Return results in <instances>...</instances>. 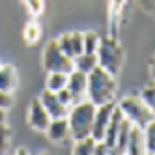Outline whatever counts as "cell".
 I'll return each mask as SVG.
<instances>
[{"label": "cell", "mask_w": 155, "mask_h": 155, "mask_svg": "<svg viewBox=\"0 0 155 155\" xmlns=\"http://www.w3.org/2000/svg\"><path fill=\"white\" fill-rule=\"evenodd\" d=\"M116 77L97 65L94 71L88 73V90H86V99L99 107L105 103H112L116 97Z\"/></svg>", "instance_id": "1"}, {"label": "cell", "mask_w": 155, "mask_h": 155, "mask_svg": "<svg viewBox=\"0 0 155 155\" xmlns=\"http://www.w3.org/2000/svg\"><path fill=\"white\" fill-rule=\"evenodd\" d=\"M95 105L90 99H82V101L71 105L68 112V121H69V131L71 138L79 140L84 137L92 135V125H94V116H95Z\"/></svg>", "instance_id": "2"}, {"label": "cell", "mask_w": 155, "mask_h": 155, "mask_svg": "<svg viewBox=\"0 0 155 155\" xmlns=\"http://www.w3.org/2000/svg\"><path fill=\"white\" fill-rule=\"evenodd\" d=\"M95 54H97V65H101L108 73H112L116 77L121 71L125 54H124V47L114 38H101Z\"/></svg>", "instance_id": "3"}, {"label": "cell", "mask_w": 155, "mask_h": 155, "mask_svg": "<svg viewBox=\"0 0 155 155\" xmlns=\"http://www.w3.org/2000/svg\"><path fill=\"white\" fill-rule=\"evenodd\" d=\"M118 107L121 108L125 120H129L133 125H138L142 129L155 118L153 112L150 110V107L144 103V99L140 95H135V94H129L125 97H121Z\"/></svg>", "instance_id": "4"}, {"label": "cell", "mask_w": 155, "mask_h": 155, "mask_svg": "<svg viewBox=\"0 0 155 155\" xmlns=\"http://www.w3.org/2000/svg\"><path fill=\"white\" fill-rule=\"evenodd\" d=\"M43 68L45 71H60V73H71L75 69V64H73V58H69L65 54L56 39H51L47 45H45V51H43Z\"/></svg>", "instance_id": "5"}, {"label": "cell", "mask_w": 155, "mask_h": 155, "mask_svg": "<svg viewBox=\"0 0 155 155\" xmlns=\"http://www.w3.org/2000/svg\"><path fill=\"white\" fill-rule=\"evenodd\" d=\"M51 116L45 110L43 103L39 101V97L32 99V103L28 107V125L34 129V131H39V133H45V129L49 127L51 124Z\"/></svg>", "instance_id": "6"}, {"label": "cell", "mask_w": 155, "mask_h": 155, "mask_svg": "<svg viewBox=\"0 0 155 155\" xmlns=\"http://www.w3.org/2000/svg\"><path fill=\"white\" fill-rule=\"evenodd\" d=\"M116 103H105V105H99L95 108V116H94V125H92V137L95 140H103L105 138V131L107 125L110 121V116H112V110H114Z\"/></svg>", "instance_id": "7"}, {"label": "cell", "mask_w": 155, "mask_h": 155, "mask_svg": "<svg viewBox=\"0 0 155 155\" xmlns=\"http://www.w3.org/2000/svg\"><path fill=\"white\" fill-rule=\"evenodd\" d=\"M60 49L68 54L69 58L79 56L81 52H84V39L81 32H65L60 38H56Z\"/></svg>", "instance_id": "8"}, {"label": "cell", "mask_w": 155, "mask_h": 155, "mask_svg": "<svg viewBox=\"0 0 155 155\" xmlns=\"http://www.w3.org/2000/svg\"><path fill=\"white\" fill-rule=\"evenodd\" d=\"M39 101L43 103V107H45V110L49 112L51 118H64V116H68V112H69V107L64 105V103L60 101L58 94L47 90V88L41 92Z\"/></svg>", "instance_id": "9"}, {"label": "cell", "mask_w": 155, "mask_h": 155, "mask_svg": "<svg viewBox=\"0 0 155 155\" xmlns=\"http://www.w3.org/2000/svg\"><path fill=\"white\" fill-rule=\"evenodd\" d=\"M65 88H68L73 95V105L82 101L86 97V90H88V75L79 71V69H73L68 75V86Z\"/></svg>", "instance_id": "10"}, {"label": "cell", "mask_w": 155, "mask_h": 155, "mask_svg": "<svg viewBox=\"0 0 155 155\" xmlns=\"http://www.w3.org/2000/svg\"><path fill=\"white\" fill-rule=\"evenodd\" d=\"M124 112H121V108L116 105L114 110H112V116H110V121H108V125H107V131H105V138L103 142L108 146L110 151H114L116 148V140H118V133H120V127L121 124H124Z\"/></svg>", "instance_id": "11"}, {"label": "cell", "mask_w": 155, "mask_h": 155, "mask_svg": "<svg viewBox=\"0 0 155 155\" xmlns=\"http://www.w3.org/2000/svg\"><path fill=\"white\" fill-rule=\"evenodd\" d=\"M45 133H47L49 140H52V142H64L68 137H71L68 116H64V118H52L49 127L45 129Z\"/></svg>", "instance_id": "12"}, {"label": "cell", "mask_w": 155, "mask_h": 155, "mask_svg": "<svg viewBox=\"0 0 155 155\" xmlns=\"http://www.w3.org/2000/svg\"><path fill=\"white\" fill-rule=\"evenodd\" d=\"M17 84H19V75H17L15 65L0 64V90L13 94L17 90Z\"/></svg>", "instance_id": "13"}, {"label": "cell", "mask_w": 155, "mask_h": 155, "mask_svg": "<svg viewBox=\"0 0 155 155\" xmlns=\"http://www.w3.org/2000/svg\"><path fill=\"white\" fill-rule=\"evenodd\" d=\"M125 153H131V155H142V153H146V140H144V129L142 127L131 125Z\"/></svg>", "instance_id": "14"}, {"label": "cell", "mask_w": 155, "mask_h": 155, "mask_svg": "<svg viewBox=\"0 0 155 155\" xmlns=\"http://www.w3.org/2000/svg\"><path fill=\"white\" fill-rule=\"evenodd\" d=\"M73 64H75V69H79L82 73H90L97 68V54L94 52H81L79 56L73 58Z\"/></svg>", "instance_id": "15"}, {"label": "cell", "mask_w": 155, "mask_h": 155, "mask_svg": "<svg viewBox=\"0 0 155 155\" xmlns=\"http://www.w3.org/2000/svg\"><path fill=\"white\" fill-rule=\"evenodd\" d=\"M68 75L69 73H60V71H49L47 81H45V88L51 92H60L68 86Z\"/></svg>", "instance_id": "16"}, {"label": "cell", "mask_w": 155, "mask_h": 155, "mask_svg": "<svg viewBox=\"0 0 155 155\" xmlns=\"http://www.w3.org/2000/svg\"><path fill=\"white\" fill-rule=\"evenodd\" d=\"M95 142H97V140H95L92 135L75 140V144H73V153H77V155H90V153H94Z\"/></svg>", "instance_id": "17"}, {"label": "cell", "mask_w": 155, "mask_h": 155, "mask_svg": "<svg viewBox=\"0 0 155 155\" xmlns=\"http://www.w3.org/2000/svg\"><path fill=\"white\" fill-rule=\"evenodd\" d=\"M125 118V116H124ZM131 121L129 120H124V124L120 127V133H118V140H116V148H114V153H125V148H127V138H129V131H131Z\"/></svg>", "instance_id": "18"}, {"label": "cell", "mask_w": 155, "mask_h": 155, "mask_svg": "<svg viewBox=\"0 0 155 155\" xmlns=\"http://www.w3.org/2000/svg\"><path fill=\"white\" fill-rule=\"evenodd\" d=\"M144 140H146V153L155 155V118L144 127Z\"/></svg>", "instance_id": "19"}, {"label": "cell", "mask_w": 155, "mask_h": 155, "mask_svg": "<svg viewBox=\"0 0 155 155\" xmlns=\"http://www.w3.org/2000/svg\"><path fill=\"white\" fill-rule=\"evenodd\" d=\"M140 97L144 99V103L150 107V110H151L153 116H155V82L144 86L142 92H140Z\"/></svg>", "instance_id": "20"}, {"label": "cell", "mask_w": 155, "mask_h": 155, "mask_svg": "<svg viewBox=\"0 0 155 155\" xmlns=\"http://www.w3.org/2000/svg\"><path fill=\"white\" fill-rule=\"evenodd\" d=\"M82 39H84V52L95 54V51L99 47V41H101V38L97 36V32H86V34H82Z\"/></svg>", "instance_id": "21"}, {"label": "cell", "mask_w": 155, "mask_h": 155, "mask_svg": "<svg viewBox=\"0 0 155 155\" xmlns=\"http://www.w3.org/2000/svg\"><path fill=\"white\" fill-rule=\"evenodd\" d=\"M41 38V28L38 23H28L25 26V41L26 43H36Z\"/></svg>", "instance_id": "22"}, {"label": "cell", "mask_w": 155, "mask_h": 155, "mask_svg": "<svg viewBox=\"0 0 155 155\" xmlns=\"http://www.w3.org/2000/svg\"><path fill=\"white\" fill-rule=\"evenodd\" d=\"M12 142V129H9L6 124L0 125V153H6L8 146Z\"/></svg>", "instance_id": "23"}, {"label": "cell", "mask_w": 155, "mask_h": 155, "mask_svg": "<svg viewBox=\"0 0 155 155\" xmlns=\"http://www.w3.org/2000/svg\"><path fill=\"white\" fill-rule=\"evenodd\" d=\"M25 2L32 15H39L43 12V0H25Z\"/></svg>", "instance_id": "24"}, {"label": "cell", "mask_w": 155, "mask_h": 155, "mask_svg": "<svg viewBox=\"0 0 155 155\" xmlns=\"http://www.w3.org/2000/svg\"><path fill=\"white\" fill-rule=\"evenodd\" d=\"M13 105V94H8V92H2L0 90V108H9Z\"/></svg>", "instance_id": "25"}, {"label": "cell", "mask_w": 155, "mask_h": 155, "mask_svg": "<svg viewBox=\"0 0 155 155\" xmlns=\"http://www.w3.org/2000/svg\"><path fill=\"white\" fill-rule=\"evenodd\" d=\"M56 94H58L60 101H62L64 105H68V107L73 105V95H71V92L68 90V88H64V90H60V92H56Z\"/></svg>", "instance_id": "26"}, {"label": "cell", "mask_w": 155, "mask_h": 155, "mask_svg": "<svg viewBox=\"0 0 155 155\" xmlns=\"http://www.w3.org/2000/svg\"><path fill=\"white\" fill-rule=\"evenodd\" d=\"M140 6L148 12H153L155 13V0H140Z\"/></svg>", "instance_id": "27"}, {"label": "cell", "mask_w": 155, "mask_h": 155, "mask_svg": "<svg viewBox=\"0 0 155 155\" xmlns=\"http://www.w3.org/2000/svg\"><path fill=\"white\" fill-rule=\"evenodd\" d=\"M148 69H150V75H151V81L155 82V52L151 54V58L148 62Z\"/></svg>", "instance_id": "28"}, {"label": "cell", "mask_w": 155, "mask_h": 155, "mask_svg": "<svg viewBox=\"0 0 155 155\" xmlns=\"http://www.w3.org/2000/svg\"><path fill=\"white\" fill-rule=\"evenodd\" d=\"M6 124V108H0V125Z\"/></svg>", "instance_id": "29"}, {"label": "cell", "mask_w": 155, "mask_h": 155, "mask_svg": "<svg viewBox=\"0 0 155 155\" xmlns=\"http://www.w3.org/2000/svg\"><path fill=\"white\" fill-rule=\"evenodd\" d=\"M17 153H19V155H25V153H28V150H26V148H19Z\"/></svg>", "instance_id": "30"}]
</instances>
